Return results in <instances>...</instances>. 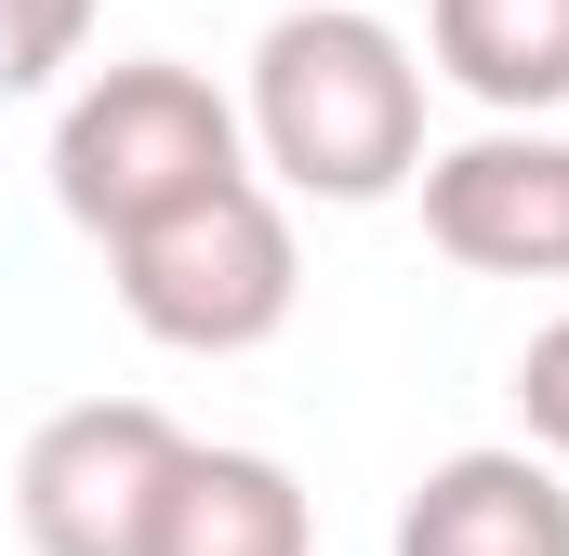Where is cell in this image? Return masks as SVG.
Instances as JSON below:
<instances>
[{"instance_id": "cell-3", "label": "cell", "mask_w": 569, "mask_h": 556, "mask_svg": "<svg viewBox=\"0 0 569 556\" xmlns=\"http://www.w3.org/2000/svg\"><path fill=\"white\" fill-rule=\"evenodd\" d=\"M226 172H252V133H239V107H226L199 67H172V53L93 67V80L67 93V120H53V212H67L80 239H133L146 212H172V199H199V186H226Z\"/></svg>"}, {"instance_id": "cell-4", "label": "cell", "mask_w": 569, "mask_h": 556, "mask_svg": "<svg viewBox=\"0 0 569 556\" xmlns=\"http://www.w3.org/2000/svg\"><path fill=\"white\" fill-rule=\"evenodd\" d=\"M186 464V424L159 398H67L13 450V530L27 556H146V517Z\"/></svg>"}, {"instance_id": "cell-9", "label": "cell", "mask_w": 569, "mask_h": 556, "mask_svg": "<svg viewBox=\"0 0 569 556\" xmlns=\"http://www.w3.org/2000/svg\"><path fill=\"white\" fill-rule=\"evenodd\" d=\"M80 53H93V0H0V107L53 93Z\"/></svg>"}, {"instance_id": "cell-1", "label": "cell", "mask_w": 569, "mask_h": 556, "mask_svg": "<svg viewBox=\"0 0 569 556\" xmlns=\"http://www.w3.org/2000/svg\"><path fill=\"white\" fill-rule=\"evenodd\" d=\"M239 133H252L279 199L371 212V199H398L425 172V53L385 13H358V0H291L252 40Z\"/></svg>"}, {"instance_id": "cell-8", "label": "cell", "mask_w": 569, "mask_h": 556, "mask_svg": "<svg viewBox=\"0 0 569 556\" xmlns=\"http://www.w3.org/2000/svg\"><path fill=\"white\" fill-rule=\"evenodd\" d=\"M425 53L490 120L569 107V0H425Z\"/></svg>"}, {"instance_id": "cell-2", "label": "cell", "mask_w": 569, "mask_h": 556, "mask_svg": "<svg viewBox=\"0 0 569 556\" xmlns=\"http://www.w3.org/2000/svg\"><path fill=\"white\" fill-rule=\"evenodd\" d=\"M107 278H120V318L172 358H252L291 331V291H305V252H291V199L266 172H226L172 212H146L133 239H107Z\"/></svg>"}, {"instance_id": "cell-10", "label": "cell", "mask_w": 569, "mask_h": 556, "mask_svg": "<svg viewBox=\"0 0 569 556\" xmlns=\"http://www.w3.org/2000/svg\"><path fill=\"white\" fill-rule=\"evenodd\" d=\"M517 424H530V450L569 464V318H543V331L517 345Z\"/></svg>"}, {"instance_id": "cell-6", "label": "cell", "mask_w": 569, "mask_h": 556, "mask_svg": "<svg viewBox=\"0 0 569 556\" xmlns=\"http://www.w3.org/2000/svg\"><path fill=\"white\" fill-rule=\"evenodd\" d=\"M385 556H569V477L557 450H450L425 464V490L398 504Z\"/></svg>"}, {"instance_id": "cell-5", "label": "cell", "mask_w": 569, "mask_h": 556, "mask_svg": "<svg viewBox=\"0 0 569 556\" xmlns=\"http://www.w3.org/2000/svg\"><path fill=\"white\" fill-rule=\"evenodd\" d=\"M411 186H425V239L463 278H569V133L490 120L437 146Z\"/></svg>"}, {"instance_id": "cell-7", "label": "cell", "mask_w": 569, "mask_h": 556, "mask_svg": "<svg viewBox=\"0 0 569 556\" xmlns=\"http://www.w3.org/2000/svg\"><path fill=\"white\" fill-rule=\"evenodd\" d=\"M146 556H318V517H305V477L279 450H226V437H186L159 517H146Z\"/></svg>"}]
</instances>
